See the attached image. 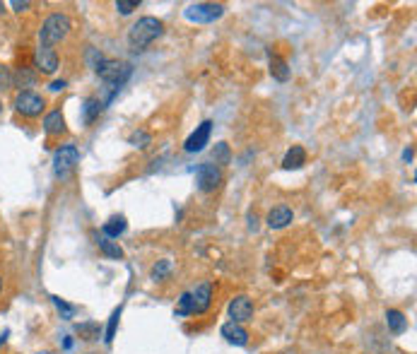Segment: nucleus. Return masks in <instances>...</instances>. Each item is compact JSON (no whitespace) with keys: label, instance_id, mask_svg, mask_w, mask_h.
<instances>
[{"label":"nucleus","instance_id":"obj_1","mask_svg":"<svg viewBox=\"0 0 417 354\" xmlns=\"http://www.w3.org/2000/svg\"><path fill=\"white\" fill-rule=\"evenodd\" d=\"M162 34H164V22L147 14V17H140L138 22L128 29V46L133 48V51H145Z\"/></svg>","mask_w":417,"mask_h":354},{"label":"nucleus","instance_id":"obj_2","mask_svg":"<svg viewBox=\"0 0 417 354\" xmlns=\"http://www.w3.org/2000/svg\"><path fill=\"white\" fill-rule=\"evenodd\" d=\"M72 29V19L68 17L66 12H53L48 14L46 19L41 22V29H39V43L41 46H51L53 43H61L68 39Z\"/></svg>","mask_w":417,"mask_h":354},{"label":"nucleus","instance_id":"obj_3","mask_svg":"<svg viewBox=\"0 0 417 354\" xmlns=\"http://www.w3.org/2000/svg\"><path fill=\"white\" fill-rule=\"evenodd\" d=\"M77 164H80V150L75 145H61L53 152V174L58 179H68Z\"/></svg>","mask_w":417,"mask_h":354},{"label":"nucleus","instance_id":"obj_4","mask_svg":"<svg viewBox=\"0 0 417 354\" xmlns=\"http://www.w3.org/2000/svg\"><path fill=\"white\" fill-rule=\"evenodd\" d=\"M12 106H14V111L22 114L24 118H39L43 114V109H46V99L32 90H22V92H17Z\"/></svg>","mask_w":417,"mask_h":354},{"label":"nucleus","instance_id":"obj_5","mask_svg":"<svg viewBox=\"0 0 417 354\" xmlns=\"http://www.w3.org/2000/svg\"><path fill=\"white\" fill-rule=\"evenodd\" d=\"M222 166L213 164V161H203L195 171V186L200 193H215L222 186Z\"/></svg>","mask_w":417,"mask_h":354},{"label":"nucleus","instance_id":"obj_6","mask_svg":"<svg viewBox=\"0 0 417 354\" xmlns=\"http://www.w3.org/2000/svg\"><path fill=\"white\" fill-rule=\"evenodd\" d=\"M224 14V5L220 3H193L184 10V17L195 24H210Z\"/></svg>","mask_w":417,"mask_h":354},{"label":"nucleus","instance_id":"obj_7","mask_svg":"<svg viewBox=\"0 0 417 354\" xmlns=\"http://www.w3.org/2000/svg\"><path fill=\"white\" fill-rule=\"evenodd\" d=\"M229 318H232L234 323H249L253 321V313H256V306H253V299L246 297V294H237V297L229 302Z\"/></svg>","mask_w":417,"mask_h":354},{"label":"nucleus","instance_id":"obj_8","mask_svg":"<svg viewBox=\"0 0 417 354\" xmlns=\"http://www.w3.org/2000/svg\"><path fill=\"white\" fill-rule=\"evenodd\" d=\"M215 287L213 282H200L191 289V299H193V316H205L213 306Z\"/></svg>","mask_w":417,"mask_h":354},{"label":"nucleus","instance_id":"obj_9","mask_svg":"<svg viewBox=\"0 0 417 354\" xmlns=\"http://www.w3.org/2000/svg\"><path fill=\"white\" fill-rule=\"evenodd\" d=\"M58 66H61V58H58V53L53 51L51 46H41V43H39V46L34 48V68H37L41 75H53V72L58 70Z\"/></svg>","mask_w":417,"mask_h":354},{"label":"nucleus","instance_id":"obj_10","mask_svg":"<svg viewBox=\"0 0 417 354\" xmlns=\"http://www.w3.org/2000/svg\"><path fill=\"white\" fill-rule=\"evenodd\" d=\"M213 121H203L200 126H195V130L191 132L188 137H186L184 142V150L188 152V155H195V152H203L205 145L210 142V135H213Z\"/></svg>","mask_w":417,"mask_h":354},{"label":"nucleus","instance_id":"obj_11","mask_svg":"<svg viewBox=\"0 0 417 354\" xmlns=\"http://www.w3.org/2000/svg\"><path fill=\"white\" fill-rule=\"evenodd\" d=\"M220 335L224 337V342L234 347H246L249 345V331L242 326V323H234V321H227L222 328H220Z\"/></svg>","mask_w":417,"mask_h":354},{"label":"nucleus","instance_id":"obj_12","mask_svg":"<svg viewBox=\"0 0 417 354\" xmlns=\"http://www.w3.org/2000/svg\"><path fill=\"white\" fill-rule=\"evenodd\" d=\"M307 164V150L302 145H292L282 157V169L284 171H297Z\"/></svg>","mask_w":417,"mask_h":354},{"label":"nucleus","instance_id":"obj_13","mask_svg":"<svg viewBox=\"0 0 417 354\" xmlns=\"http://www.w3.org/2000/svg\"><path fill=\"white\" fill-rule=\"evenodd\" d=\"M294 219V213L292 208H287V205H278V208H273L271 213H268V227L271 229H284L287 224H292Z\"/></svg>","mask_w":417,"mask_h":354},{"label":"nucleus","instance_id":"obj_14","mask_svg":"<svg viewBox=\"0 0 417 354\" xmlns=\"http://www.w3.org/2000/svg\"><path fill=\"white\" fill-rule=\"evenodd\" d=\"M68 128H66V116H63L61 109H53L43 116V132L46 135H63Z\"/></svg>","mask_w":417,"mask_h":354},{"label":"nucleus","instance_id":"obj_15","mask_svg":"<svg viewBox=\"0 0 417 354\" xmlns=\"http://www.w3.org/2000/svg\"><path fill=\"white\" fill-rule=\"evenodd\" d=\"M126 229H128V222H126L124 215H114V217H109L104 222V227H101V236L104 239H119L121 234H126Z\"/></svg>","mask_w":417,"mask_h":354},{"label":"nucleus","instance_id":"obj_16","mask_svg":"<svg viewBox=\"0 0 417 354\" xmlns=\"http://www.w3.org/2000/svg\"><path fill=\"white\" fill-rule=\"evenodd\" d=\"M101 111H104V104H101L99 97H87V99L82 101V123L92 126V123L99 118Z\"/></svg>","mask_w":417,"mask_h":354},{"label":"nucleus","instance_id":"obj_17","mask_svg":"<svg viewBox=\"0 0 417 354\" xmlns=\"http://www.w3.org/2000/svg\"><path fill=\"white\" fill-rule=\"evenodd\" d=\"M386 326H389V331L394 333V335H403V333L408 331V318H405V313L398 311V308H389V311H386Z\"/></svg>","mask_w":417,"mask_h":354},{"label":"nucleus","instance_id":"obj_18","mask_svg":"<svg viewBox=\"0 0 417 354\" xmlns=\"http://www.w3.org/2000/svg\"><path fill=\"white\" fill-rule=\"evenodd\" d=\"M34 82H37V72L32 68H19L12 72V87H19V92L22 87H34Z\"/></svg>","mask_w":417,"mask_h":354},{"label":"nucleus","instance_id":"obj_19","mask_svg":"<svg viewBox=\"0 0 417 354\" xmlns=\"http://www.w3.org/2000/svg\"><path fill=\"white\" fill-rule=\"evenodd\" d=\"M97 246H99V250L106 255V258H111V260H121V258H124V248H121L119 244H114L111 239L97 236Z\"/></svg>","mask_w":417,"mask_h":354},{"label":"nucleus","instance_id":"obj_20","mask_svg":"<svg viewBox=\"0 0 417 354\" xmlns=\"http://www.w3.org/2000/svg\"><path fill=\"white\" fill-rule=\"evenodd\" d=\"M271 75L275 77L278 82H287L289 80L292 70H289V66H287V61H284V58H280V56L271 58Z\"/></svg>","mask_w":417,"mask_h":354},{"label":"nucleus","instance_id":"obj_21","mask_svg":"<svg viewBox=\"0 0 417 354\" xmlns=\"http://www.w3.org/2000/svg\"><path fill=\"white\" fill-rule=\"evenodd\" d=\"M121 313H124V306L114 308V313L109 316V323H106V333H104V342L111 345L116 337V331H119V321H121Z\"/></svg>","mask_w":417,"mask_h":354},{"label":"nucleus","instance_id":"obj_22","mask_svg":"<svg viewBox=\"0 0 417 354\" xmlns=\"http://www.w3.org/2000/svg\"><path fill=\"white\" fill-rule=\"evenodd\" d=\"M232 161V150H229L227 142H217L213 150V164L217 166H227Z\"/></svg>","mask_w":417,"mask_h":354},{"label":"nucleus","instance_id":"obj_23","mask_svg":"<svg viewBox=\"0 0 417 354\" xmlns=\"http://www.w3.org/2000/svg\"><path fill=\"white\" fill-rule=\"evenodd\" d=\"M51 302H53V306H56V311L61 313L63 321H72V318H75L77 308L72 306V304H68L66 299H61V297H51Z\"/></svg>","mask_w":417,"mask_h":354},{"label":"nucleus","instance_id":"obj_24","mask_svg":"<svg viewBox=\"0 0 417 354\" xmlns=\"http://www.w3.org/2000/svg\"><path fill=\"white\" fill-rule=\"evenodd\" d=\"M128 142L133 147H138V150H145V147L152 145V132L145 130V128H140V130H133V132H130V137H128Z\"/></svg>","mask_w":417,"mask_h":354},{"label":"nucleus","instance_id":"obj_25","mask_svg":"<svg viewBox=\"0 0 417 354\" xmlns=\"http://www.w3.org/2000/svg\"><path fill=\"white\" fill-rule=\"evenodd\" d=\"M174 316H179V318L193 316V299H191V292H184L179 297V306L174 308Z\"/></svg>","mask_w":417,"mask_h":354},{"label":"nucleus","instance_id":"obj_26","mask_svg":"<svg viewBox=\"0 0 417 354\" xmlns=\"http://www.w3.org/2000/svg\"><path fill=\"white\" fill-rule=\"evenodd\" d=\"M77 333H80L82 340H99V323H82V326H77Z\"/></svg>","mask_w":417,"mask_h":354},{"label":"nucleus","instance_id":"obj_27","mask_svg":"<svg viewBox=\"0 0 417 354\" xmlns=\"http://www.w3.org/2000/svg\"><path fill=\"white\" fill-rule=\"evenodd\" d=\"M171 273V260H157L155 265H152V273H150V277L155 279V282H159V279H164L166 275Z\"/></svg>","mask_w":417,"mask_h":354},{"label":"nucleus","instance_id":"obj_28","mask_svg":"<svg viewBox=\"0 0 417 354\" xmlns=\"http://www.w3.org/2000/svg\"><path fill=\"white\" fill-rule=\"evenodd\" d=\"M12 87V70L8 66H0V92H8Z\"/></svg>","mask_w":417,"mask_h":354},{"label":"nucleus","instance_id":"obj_29","mask_svg":"<svg viewBox=\"0 0 417 354\" xmlns=\"http://www.w3.org/2000/svg\"><path fill=\"white\" fill-rule=\"evenodd\" d=\"M138 8H140V3H135V0H116V10H119L121 14H130Z\"/></svg>","mask_w":417,"mask_h":354},{"label":"nucleus","instance_id":"obj_30","mask_svg":"<svg viewBox=\"0 0 417 354\" xmlns=\"http://www.w3.org/2000/svg\"><path fill=\"white\" fill-rule=\"evenodd\" d=\"M66 87H68L66 80H53L51 85H48V90H51V92H63Z\"/></svg>","mask_w":417,"mask_h":354},{"label":"nucleus","instance_id":"obj_31","mask_svg":"<svg viewBox=\"0 0 417 354\" xmlns=\"http://www.w3.org/2000/svg\"><path fill=\"white\" fill-rule=\"evenodd\" d=\"M10 5H12V8H14V12H24V10L29 8L27 0H22V3H19V0H12V3H10Z\"/></svg>","mask_w":417,"mask_h":354},{"label":"nucleus","instance_id":"obj_32","mask_svg":"<svg viewBox=\"0 0 417 354\" xmlns=\"http://www.w3.org/2000/svg\"><path fill=\"white\" fill-rule=\"evenodd\" d=\"M403 159L405 161H413V147H408V150L403 152Z\"/></svg>","mask_w":417,"mask_h":354},{"label":"nucleus","instance_id":"obj_33","mask_svg":"<svg viewBox=\"0 0 417 354\" xmlns=\"http://www.w3.org/2000/svg\"><path fill=\"white\" fill-rule=\"evenodd\" d=\"M63 347H66V350H70V347H72V340H70V337H66V340H63Z\"/></svg>","mask_w":417,"mask_h":354},{"label":"nucleus","instance_id":"obj_34","mask_svg":"<svg viewBox=\"0 0 417 354\" xmlns=\"http://www.w3.org/2000/svg\"><path fill=\"white\" fill-rule=\"evenodd\" d=\"M5 340H8V333H3V335H0V345H5Z\"/></svg>","mask_w":417,"mask_h":354},{"label":"nucleus","instance_id":"obj_35","mask_svg":"<svg viewBox=\"0 0 417 354\" xmlns=\"http://www.w3.org/2000/svg\"><path fill=\"white\" fill-rule=\"evenodd\" d=\"M5 14V3H0V17Z\"/></svg>","mask_w":417,"mask_h":354},{"label":"nucleus","instance_id":"obj_36","mask_svg":"<svg viewBox=\"0 0 417 354\" xmlns=\"http://www.w3.org/2000/svg\"><path fill=\"white\" fill-rule=\"evenodd\" d=\"M0 292H3V277H0Z\"/></svg>","mask_w":417,"mask_h":354},{"label":"nucleus","instance_id":"obj_37","mask_svg":"<svg viewBox=\"0 0 417 354\" xmlns=\"http://www.w3.org/2000/svg\"><path fill=\"white\" fill-rule=\"evenodd\" d=\"M0 114H3V101H0Z\"/></svg>","mask_w":417,"mask_h":354}]
</instances>
